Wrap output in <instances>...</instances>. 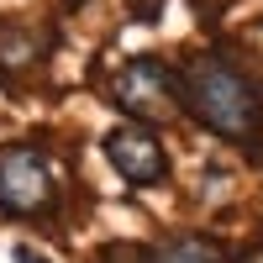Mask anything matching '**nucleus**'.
<instances>
[{"label":"nucleus","mask_w":263,"mask_h":263,"mask_svg":"<svg viewBox=\"0 0 263 263\" xmlns=\"http://www.w3.org/2000/svg\"><path fill=\"white\" fill-rule=\"evenodd\" d=\"M184 111L227 142H253L263 126V95L227 53H200L184 69Z\"/></svg>","instance_id":"1"},{"label":"nucleus","mask_w":263,"mask_h":263,"mask_svg":"<svg viewBox=\"0 0 263 263\" xmlns=\"http://www.w3.org/2000/svg\"><path fill=\"white\" fill-rule=\"evenodd\" d=\"M111 100L132 121L153 126V121H168L184 105V79L163 58H126L116 69V79H111Z\"/></svg>","instance_id":"2"},{"label":"nucleus","mask_w":263,"mask_h":263,"mask_svg":"<svg viewBox=\"0 0 263 263\" xmlns=\"http://www.w3.org/2000/svg\"><path fill=\"white\" fill-rule=\"evenodd\" d=\"M53 200V174L42 147L32 142H11L0 153V211L6 216H37Z\"/></svg>","instance_id":"3"},{"label":"nucleus","mask_w":263,"mask_h":263,"mask_svg":"<svg viewBox=\"0 0 263 263\" xmlns=\"http://www.w3.org/2000/svg\"><path fill=\"white\" fill-rule=\"evenodd\" d=\"M100 147H105V163H111L132 190H153V184L168 179V153H163L158 137H153V126H142V121L111 126Z\"/></svg>","instance_id":"4"},{"label":"nucleus","mask_w":263,"mask_h":263,"mask_svg":"<svg viewBox=\"0 0 263 263\" xmlns=\"http://www.w3.org/2000/svg\"><path fill=\"white\" fill-rule=\"evenodd\" d=\"M147 263H227V248L211 237H168V242L147 248Z\"/></svg>","instance_id":"5"},{"label":"nucleus","mask_w":263,"mask_h":263,"mask_svg":"<svg viewBox=\"0 0 263 263\" xmlns=\"http://www.w3.org/2000/svg\"><path fill=\"white\" fill-rule=\"evenodd\" d=\"M32 53H37V42L27 32H6V37H0V63H6V69H21Z\"/></svg>","instance_id":"6"},{"label":"nucleus","mask_w":263,"mask_h":263,"mask_svg":"<svg viewBox=\"0 0 263 263\" xmlns=\"http://www.w3.org/2000/svg\"><path fill=\"white\" fill-rule=\"evenodd\" d=\"M16 263H53V258H42L37 248H27V242H21V248H16Z\"/></svg>","instance_id":"7"},{"label":"nucleus","mask_w":263,"mask_h":263,"mask_svg":"<svg viewBox=\"0 0 263 263\" xmlns=\"http://www.w3.org/2000/svg\"><path fill=\"white\" fill-rule=\"evenodd\" d=\"M237 263H263V248H248V253L237 258Z\"/></svg>","instance_id":"8"},{"label":"nucleus","mask_w":263,"mask_h":263,"mask_svg":"<svg viewBox=\"0 0 263 263\" xmlns=\"http://www.w3.org/2000/svg\"><path fill=\"white\" fill-rule=\"evenodd\" d=\"M69 6H84V0H69Z\"/></svg>","instance_id":"9"}]
</instances>
